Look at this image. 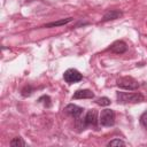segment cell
Listing matches in <instances>:
<instances>
[{
    "instance_id": "obj_1",
    "label": "cell",
    "mask_w": 147,
    "mask_h": 147,
    "mask_svg": "<svg viewBox=\"0 0 147 147\" xmlns=\"http://www.w3.org/2000/svg\"><path fill=\"white\" fill-rule=\"evenodd\" d=\"M118 103H139L145 101V96L141 93H129V92H117L116 93Z\"/></svg>"
},
{
    "instance_id": "obj_2",
    "label": "cell",
    "mask_w": 147,
    "mask_h": 147,
    "mask_svg": "<svg viewBox=\"0 0 147 147\" xmlns=\"http://www.w3.org/2000/svg\"><path fill=\"white\" fill-rule=\"evenodd\" d=\"M96 124H98V111L95 109H91L86 113L83 122H82V125L78 127L79 130L78 131H82V130H85L86 127L88 126H94L96 127Z\"/></svg>"
},
{
    "instance_id": "obj_3",
    "label": "cell",
    "mask_w": 147,
    "mask_h": 147,
    "mask_svg": "<svg viewBox=\"0 0 147 147\" xmlns=\"http://www.w3.org/2000/svg\"><path fill=\"white\" fill-rule=\"evenodd\" d=\"M116 84L119 88H123V90H129V91H133V90H137L139 87V83L133 78V77H130V76H125V77H121L116 80Z\"/></svg>"
},
{
    "instance_id": "obj_4",
    "label": "cell",
    "mask_w": 147,
    "mask_h": 147,
    "mask_svg": "<svg viewBox=\"0 0 147 147\" xmlns=\"http://www.w3.org/2000/svg\"><path fill=\"white\" fill-rule=\"evenodd\" d=\"M99 123L102 126H113L115 124V113L113 109H103L99 117Z\"/></svg>"
},
{
    "instance_id": "obj_5",
    "label": "cell",
    "mask_w": 147,
    "mask_h": 147,
    "mask_svg": "<svg viewBox=\"0 0 147 147\" xmlns=\"http://www.w3.org/2000/svg\"><path fill=\"white\" fill-rule=\"evenodd\" d=\"M63 79L68 84H74V83L80 82L83 79V75L76 69H68L63 74Z\"/></svg>"
},
{
    "instance_id": "obj_6",
    "label": "cell",
    "mask_w": 147,
    "mask_h": 147,
    "mask_svg": "<svg viewBox=\"0 0 147 147\" xmlns=\"http://www.w3.org/2000/svg\"><path fill=\"white\" fill-rule=\"evenodd\" d=\"M83 110L84 109L82 107H79L77 105H74V103H69L64 108V111L68 115H70L71 117H74V118H79V116L83 114Z\"/></svg>"
},
{
    "instance_id": "obj_7",
    "label": "cell",
    "mask_w": 147,
    "mask_h": 147,
    "mask_svg": "<svg viewBox=\"0 0 147 147\" xmlns=\"http://www.w3.org/2000/svg\"><path fill=\"white\" fill-rule=\"evenodd\" d=\"M109 49H110V52H113L115 54H123L127 51V45L123 40H117V41L111 44Z\"/></svg>"
},
{
    "instance_id": "obj_8",
    "label": "cell",
    "mask_w": 147,
    "mask_h": 147,
    "mask_svg": "<svg viewBox=\"0 0 147 147\" xmlns=\"http://www.w3.org/2000/svg\"><path fill=\"white\" fill-rule=\"evenodd\" d=\"M122 15H123V13L119 11V10H117V9H109V10H107V11L103 14L101 21H102V22H108V21L117 20V18H119Z\"/></svg>"
},
{
    "instance_id": "obj_9",
    "label": "cell",
    "mask_w": 147,
    "mask_h": 147,
    "mask_svg": "<svg viewBox=\"0 0 147 147\" xmlns=\"http://www.w3.org/2000/svg\"><path fill=\"white\" fill-rule=\"evenodd\" d=\"M94 98V93L91 90H77L74 95L72 99L77 100V99H93Z\"/></svg>"
},
{
    "instance_id": "obj_10",
    "label": "cell",
    "mask_w": 147,
    "mask_h": 147,
    "mask_svg": "<svg viewBox=\"0 0 147 147\" xmlns=\"http://www.w3.org/2000/svg\"><path fill=\"white\" fill-rule=\"evenodd\" d=\"M72 21V17H68V18H63V20H60V21H56V22H51V23H47L45 25V28H53V26H60V25H64V24H68L69 22Z\"/></svg>"
},
{
    "instance_id": "obj_11",
    "label": "cell",
    "mask_w": 147,
    "mask_h": 147,
    "mask_svg": "<svg viewBox=\"0 0 147 147\" xmlns=\"http://www.w3.org/2000/svg\"><path fill=\"white\" fill-rule=\"evenodd\" d=\"M38 102L39 103H44V106L46 108H49L52 106V102H51V98L48 95H41L39 99H38Z\"/></svg>"
},
{
    "instance_id": "obj_12",
    "label": "cell",
    "mask_w": 147,
    "mask_h": 147,
    "mask_svg": "<svg viewBox=\"0 0 147 147\" xmlns=\"http://www.w3.org/2000/svg\"><path fill=\"white\" fill-rule=\"evenodd\" d=\"M10 146L17 147V146H26V142L21 138V137H16L10 141Z\"/></svg>"
},
{
    "instance_id": "obj_13",
    "label": "cell",
    "mask_w": 147,
    "mask_h": 147,
    "mask_svg": "<svg viewBox=\"0 0 147 147\" xmlns=\"http://www.w3.org/2000/svg\"><path fill=\"white\" fill-rule=\"evenodd\" d=\"M110 99L107 98V96H101V98H98L95 100V103L99 105V106H109L110 105Z\"/></svg>"
},
{
    "instance_id": "obj_14",
    "label": "cell",
    "mask_w": 147,
    "mask_h": 147,
    "mask_svg": "<svg viewBox=\"0 0 147 147\" xmlns=\"http://www.w3.org/2000/svg\"><path fill=\"white\" fill-rule=\"evenodd\" d=\"M34 91V88L31 86V85H26V86H24L23 88H22V91H21V94L23 95V96H29V95H31L32 94V92Z\"/></svg>"
},
{
    "instance_id": "obj_15",
    "label": "cell",
    "mask_w": 147,
    "mask_h": 147,
    "mask_svg": "<svg viewBox=\"0 0 147 147\" xmlns=\"http://www.w3.org/2000/svg\"><path fill=\"white\" fill-rule=\"evenodd\" d=\"M107 146H126V142H124L123 140H121V139H114V140H111V141H109L108 144H107Z\"/></svg>"
},
{
    "instance_id": "obj_16",
    "label": "cell",
    "mask_w": 147,
    "mask_h": 147,
    "mask_svg": "<svg viewBox=\"0 0 147 147\" xmlns=\"http://www.w3.org/2000/svg\"><path fill=\"white\" fill-rule=\"evenodd\" d=\"M139 122H140V124H141L145 129H147V110H145V111L140 115Z\"/></svg>"
},
{
    "instance_id": "obj_17",
    "label": "cell",
    "mask_w": 147,
    "mask_h": 147,
    "mask_svg": "<svg viewBox=\"0 0 147 147\" xmlns=\"http://www.w3.org/2000/svg\"><path fill=\"white\" fill-rule=\"evenodd\" d=\"M28 1H32V0H26V2H28Z\"/></svg>"
}]
</instances>
